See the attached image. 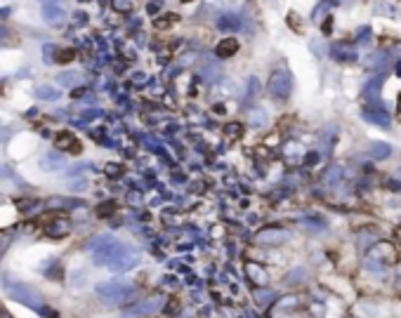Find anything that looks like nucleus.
Segmentation results:
<instances>
[{
	"mask_svg": "<svg viewBox=\"0 0 401 318\" xmlns=\"http://www.w3.org/2000/svg\"><path fill=\"white\" fill-rule=\"evenodd\" d=\"M7 295L14 302H19V304L31 306V309H40V295L29 283H12V285H7Z\"/></svg>",
	"mask_w": 401,
	"mask_h": 318,
	"instance_id": "nucleus-1",
	"label": "nucleus"
},
{
	"mask_svg": "<svg viewBox=\"0 0 401 318\" xmlns=\"http://www.w3.org/2000/svg\"><path fill=\"white\" fill-rule=\"evenodd\" d=\"M43 19L48 24H59L64 19V10L59 5H43Z\"/></svg>",
	"mask_w": 401,
	"mask_h": 318,
	"instance_id": "nucleus-2",
	"label": "nucleus"
},
{
	"mask_svg": "<svg viewBox=\"0 0 401 318\" xmlns=\"http://www.w3.org/2000/svg\"><path fill=\"white\" fill-rule=\"evenodd\" d=\"M55 144H57L59 149H68V146H74V153H78V151H80V144L74 139V135H71V132H62V135H57Z\"/></svg>",
	"mask_w": 401,
	"mask_h": 318,
	"instance_id": "nucleus-3",
	"label": "nucleus"
},
{
	"mask_svg": "<svg viewBox=\"0 0 401 318\" xmlns=\"http://www.w3.org/2000/svg\"><path fill=\"white\" fill-rule=\"evenodd\" d=\"M36 97L45 99V102H55V99H59V92H57L55 87H50V85H38L36 87Z\"/></svg>",
	"mask_w": 401,
	"mask_h": 318,
	"instance_id": "nucleus-4",
	"label": "nucleus"
},
{
	"mask_svg": "<svg viewBox=\"0 0 401 318\" xmlns=\"http://www.w3.org/2000/svg\"><path fill=\"white\" fill-rule=\"evenodd\" d=\"M48 233L52 236V238H62V236H66V233H68V222H55V224L48 229Z\"/></svg>",
	"mask_w": 401,
	"mask_h": 318,
	"instance_id": "nucleus-5",
	"label": "nucleus"
},
{
	"mask_svg": "<svg viewBox=\"0 0 401 318\" xmlns=\"http://www.w3.org/2000/svg\"><path fill=\"white\" fill-rule=\"evenodd\" d=\"M59 83H62V85H74V83H76V74H62V76H59Z\"/></svg>",
	"mask_w": 401,
	"mask_h": 318,
	"instance_id": "nucleus-6",
	"label": "nucleus"
},
{
	"mask_svg": "<svg viewBox=\"0 0 401 318\" xmlns=\"http://www.w3.org/2000/svg\"><path fill=\"white\" fill-rule=\"evenodd\" d=\"M74 59V50H64L62 57H59V61H71Z\"/></svg>",
	"mask_w": 401,
	"mask_h": 318,
	"instance_id": "nucleus-7",
	"label": "nucleus"
},
{
	"mask_svg": "<svg viewBox=\"0 0 401 318\" xmlns=\"http://www.w3.org/2000/svg\"><path fill=\"white\" fill-rule=\"evenodd\" d=\"M3 38H7V29H5V26H0V40H3Z\"/></svg>",
	"mask_w": 401,
	"mask_h": 318,
	"instance_id": "nucleus-8",
	"label": "nucleus"
},
{
	"mask_svg": "<svg viewBox=\"0 0 401 318\" xmlns=\"http://www.w3.org/2000/svg\"><path fill=\"white\" fill-rule=\"evenodd\" d=\"M0 318H7V316H5V313H0Z\"/></svg>",
	"mask_w": 401,
	"mask_h": 318,
	"instance_id": "nucleus-9",
	"label": "nucleus"
}]
</instances>
